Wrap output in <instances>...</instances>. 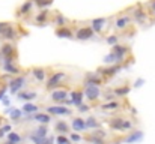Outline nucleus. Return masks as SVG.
<instances>
[{
  "label": "nucleus",
  "instance_id": "39",
  "mask_svg": "<svg viewBox=\"0 0 155 144\" xmlns=\"http://www.w3.org/2000/svg\"><path fill=\"white\" fill-rule=\"evenodd\" d=\"M146 6L149 8V12H151L152 15H155V0H149V2L146 3Z\"/></svg>",
  "mask_w": 155,
  "mask_h": 144
},
{
  "label": "nucleus",
  "instance_id": "34",
  "mask_svg": "<svg viewBox=\"0 0 155 144\" xmlns=\"http://www.w3.org/2000/svg\"><path fill=\"white\" fill-rule=\"evenodd\" d=\"M86 140H87L91 144H92V143H94V144H105V143H104V140L98 138V137H94V135H91V134L86 137Z\"/></svg>",
  "mask_w": 155,
  "mask_h": 144
},
{
  "label": "nucleus",
  "instance_id": "37",
  "mask_svg": "<svg viewBox=\"0 0 155 144\" xmlns=\"http://www.w3.org/2000/svg\"><path fill=\"white\" fill-rule=\"evenodd\" d=\"M9 131H11V125H5V126H2V128H0V138H3Z\"/></svg>",
  "mask_w": 155,
  "mask_h": 144
},
{
  "label": "nucleus",
  "instance_id": "40",
  "mask_svg": "<svg viewBox=\"0 0 155 144\" xmlns=\"http://www.w3.org/2000/svg\"><path fill=\"white\" fill-rule=\"evenodd\" d=\"M78 111H80V113L89 111V107H87V105H83V104H80V105H78Z\"/></svg>",
  "mask_w": 155,
  "mask_h": 144
},
{
  "label": "nucleus",
  "instance_id": "45",
  "mask_svg": "<svg viewBox=\"0 0 155 144\" xmlns=\"http://www.w3.org/2000/svg\"><path fill=\"white\" fill-rule=\"evenodd\" d=\"M5 26V23H0V30H2V27Z\"/></svg>",
  "mask_w": 155,
  "mask_h": 144
},
{
  "label": "nucleus",
  "instance_id": "4",
  "mask_svg": "<svg viewBox=\"0 0 155 144\" xmlns=\"http://www.w3.org/2000/svg\"><path fill=\"white\" fill-rule=\"evenodd\" d=\"M65 78H66V74H65V72H53V75L50 77V80H48V83H47V89H48V90L57 89Z\"/></svg>",
  "mask_w": 155,
  "mask_h": 144
},
{
  "label": "nucleus",
  "instance_id": "12",
  "mask_svg": "<svg viewBox=\"0 0 155 144\" xmlns=\"http://www.w3.org/2000/svg\"><path fill=\"white\" fill-rule=\"evenodd\" d=\"M66 96H68V90L66 89H54L51 92V101L54 102H65L66 101Z\"/></svg>",
  "mask_w": 155,
  "mask_h": 144
},
{
  "label": "nucleus",
  "instance_id": "33",
  "mask_svg": "<svg viewBox=\"0 0 155 144\" xmlns=\"http://www.w3.org/2000/svg\"><path fill=\"white\" fill-rule=\"evenodd\" d=\"M6 113H9L11 114V119L15 120V122H18L20 117H21V111L20 110H6Z\"/></svg>",
  "mask_w": 155,
  "mask_h": 144
},
{
  "label": "nucleus",
  "instance_id": "8",
  "mask_svg": "<svg viewBox=\"0 0 155 144\" xmlns=\"http://www.w3.org/2000/svg\"><path fill=\"white\" fill-rule=\"evenodd\" d=\"M94 36V30L91 27H80L75 33H74V38L80 39V41H87Z\"/></svg>",
  "mask_w": 155,
  "mask_h": 144
},
{
  "label": "nucleus",
  "instance_id": "18",
  "mask_svg": "<svg viewBox=\"0 0 155 144\" xmlns=\"http://www.w3.org/2000/svg\"><path fill=\"white\" fill-rule=\"evenodd\" d=\"M32 75L41 83V81H44L45 80V77H47V72H45V69L44 68H38V66H35V68H32Z\"/></svg>",
  "mask_w": 155,
  "mask_h": 144
},
{
  "label": "nucleus",
  "instance_id": "14",
  "mask_svg": "<svg viewBox=\"0 0 155 144\" xmlns=\"http://www.w3.org/2000/svg\"><path fill=\"white\" fill-rule=\"evenodd\" d=\"M143 138V132L142 131H133V132H130L122 141L127 144H131V143H136V141H140Z\"/></svg>",
  "mask_w": 155,
  "mask_h": 144
},
{
  "label": "nucleus",
  "instance_id": "22",
  "mask_svg": "<svg viewBox=\"0 0 155 144\" xmlns=\"http://www.w3.org/2000/svg\"><path fill=\"white\" fill-rule=\"evenodd\" d=\"M72 129H74L75 132H81V131H84V129H86L84 120H83V119H80V117L72 119Z\"/></svg>",
  "mask_w": 155,
  "mask_h": 144
},
{
  "label": "nucleus",
  "instance_id": "38",
  "mask_svg": "<svg viewBox=\"0 0 155 144\" xmlns=\"http://www.w3.org/2000/svg\"><path fill=\"white\" fill-rule=\"evenodd\" d=\"M117 39H119V38H117L116 35H111V36L107 38V44H110V45H116V44H117Z\"/></svg>",
  "mask_w": 155,
  "mask_h": 144
},
{
  "label": "nucleus",
  "instance_id": "9",
  "mask_svg": "<svg viewBox=\"0 0 155 144\" xmlns=\"http://www.w3.org/2000/svg\"><path fill=\"white\" fill-rule=\"evenodd\" d=\"M107 18H95L91 21V29L94 30V33H101L104 29H105V24H107Z\"/></svg>",
  "mask_w": 155,
  "mask_h": 144
},
{
  "label": "nucleus",
  "instance_id": "28",
  "mask_svg": "<svg viewBox=\"0 0 155 144\" xmlns=\"http://www.w3.org/2000/svg\"><path fill=\"white\" fill-rule=\"evenodd\" d=\"M18 99H24V101H32L36 98V92H18Z\"/></svg>",
  "mask_w": 155,
  "mask_h": 144
},
{
  "label": "nucleus",
  "instance_id": "19",
  "mask_svg": "<svg viewBox=\"0 0 155 144\" xmlns=\"http://www.w3.org/2000/svg\"><path fill=\"white\" fill-rule=\"evenodd\" d=\"M111 53L113 54H116L117 57H120L122 60H124V57H125V54L127 53H130V48L125 47V45H113V50H111Z\"/></svg>",
  "mask_w": 155,
  "mask_h": 144
},
{
  "label": "nucleus",
  "instance_id": "3",
  "mask_svg": "<svg viewBox=\"0 0 155 144\" xmlns=\"http://www.w3.org/2000/svg\"><path fill=\"white\" fill-rule=\"evenodd\" d=\"M0 54L2 57H5V62H14L15 56H17V50L12 44H3L2 48H0Z\"/></svg>",
  "mask_w": 155,
  "mask_h": 144
},
{
  "label": "nucleus",
  "instance_id": "44",
  "mask_svg": "<svg viewBox=\"0 0 155 144\" xmlns=\"http://www.w3.org/2000/svg\"><path fill=\"white\" fill-rule=\"evenodd\" d=\"M143 83H145V80H137V81H136V84H134V86H136V87H139V86H142V84H143Z\"/></svg>",
  "mask_w": 155,
  "mask_h": 144
},
{
  "label": "nucleus",
  "instance_id": "35",
  "mask_svg": "<svg viewBox=\"0 0 155 144\" xmlns=\"http://www.w3.org/2000/svg\"><path fill=\"white\" fill-rule=\"evenodd\" d=\"M56 143L57 144H72V141L68 140V138L63 137V135H57V137H56Z\"/></svg>",
  "mask_w": 155,
  "mask_h": 144
},
{
  "label": "nucleus",
  "instance_id": "31",
  "mask_svg": "<svg viewBox=\"0 0 155 144\" xmlns=\"http://www.w3.org/2000/svg\"><path fill=\"white\" fill-rule=\"evenodd\" d=\"M23 111L27 113V114H30V113H36V111H38V107H36L35 104H32V102H27V104H24Z\"/></svg>",
  "mask_w": 155,
  "mask_h": 144
},
{
  "label": "nucleus",
  "instance_id": "41",
  "mask_svg": "<svg viewBox=\"0 0 155 144\" xmlns=\"http://www.w3.org/2000/svg\"><path fill=\"white\" fill-rule=\"evenodd\" d=\"M71 140L77 143V141H81V137H80V135H77V134H71Z\"/></svg>",
  "mask_w": 155,
  "mask_h": 144
},
{
  "label": "nucleus",
  "instance_id": "42",
  "mask_svg": "<svg viewBox=\"0 0 155 144\" xmlns=\"http://www.w3.org/2000/svg\"><path fill=\"white\" fill-rule=\"evenodd\" d=\"M53 141H54V140L50 137V138H44V140H42L39 144H53Z\"/></svg>",
  "mask_w": 155,
  "mask_h": 144
},
{
  "label": "nucleus",
  "instance_id": "16",
  "mask_svg": "<svg viewBox=\"0 0 155 144\" xmlns=\"http://www.w3.org/2000/svg\"><path fill=\"white\" fill-rule=\"evenodd\" d=\"M56 36H59V38H68V39H72V38H74V33H72V30H71V29H68V27L65 26V27H57V29H56Z\"/></svg>",
  "mask_w": 155,
  "mask_h": 144
},
{
  "label": "nucleus",
  "instance_id": "36",
  "mask_svg": "<svg viewBox=\"0 0 155 144\" xmlns=\"http://www.w3.org/2000/svg\"><path fill=\"white\" fill-rule=\"evenodd\" d=\"M32 2H33V5H38L39 8H44V6L51 5L53 0H32Z\"/></svg>",
  "mask_w": 155,
  "mask_h": 144
},
{
  "label": "nucleus",
  "instance_id": "11",
  "mask_svg": "<svg viewBox=\"0 0 155 144\" xmlns=\"http://www.w3.org/2000/svg\"><path fill=\"white\" fill-rule=\"evenodd\" d=\"M98 86L103 84V77L98 74V72H94V74H87L86 75V80H84V86Z\"/></svg>",
  "mask_w": 155,
  "mask_h": 144
},
{
  "label": "nucleus",
  "instance_id": "25",
  "mask_svg": "<svg viewBox=\"0 0 155 144\" xmlns=\"http://www.w3.org/2000/svg\"><path fill=\"white\" fill-rule=\"evenodd\" d=\"M68 18L66 17H63L62 14H59V12H56V17H54V24L57 26V27H65V24H68Z\"/></svg>",
  "mask_w": 155,
  "mask_h": 144
},
{
  "label": "nucleus",
  "instance_id": "26",
  "mask_svg": "<svg viewBox=\"0 0 155 144\" xmlns=\"http://www.w3.org/2000/svg\"><path fill=\"white\" fill-rule=\"evenodd\" d=\"M3 69H5L6 72H9V74H14V75H17V74L20 72V69L14 65V62H5Z\"/></svg>",
  "mask_w": 155,
  "mask_h": 144
},
{
  "label": "nucleus",
  "instance_id": "27",
  "mask_svg": "<svg viewBox=\"0 0 155 144\" xmlns=\"http://www.w3.org/2000/svg\"><path fill=\"white\" fill-rule=\"evenodd\" d=\"M33 119L38 120L39 123H42V125H47V123L51 122V116H50V114H39V113H36V114L33 116Z\"/></svg>",
  "mask_w": 155,
  "mask_h": 144
},
{
  "label": "nucleus",
  "instance_id": "23",
  "mask_svg": "<svg viewBox=\"0 0 155 144\" xmlns=\"http://www.w3.org/2000/svg\"><path fill=\"white\" fill-rule=\"evenodd\" d=\"M84 125H86V129L89 128V129H100L101 128V122H98L95 117H89L87 120H84Z\"/></svg>",
  "mask_w": 155,
  "mask_h": 144
},
{
  "label": "nucleus",
  "instance_id": "2",
  "mask_svg": "<svg viewBox=\"0 0 155 144\" xmlns=\"http://www.w3.org/2000/svg\"><path fill=\"white\" fill-rule=\"evenodd\" d=\"M133 17H134V20H136L139 24H146V23H148V20H149L148 12L142 8V5H140V3H137V5H136V8H133Z\"/></svg>",
  "mask_w": 155,
  "mask_h": 144
},
{
  "label": "nucleus",
  "instance_id": "13",
  "mask_svg": "<svg viewBox=\"0 0 155 144\" xmlns=\"http://www.w3.org/2000/svg\"><path fill=\"white\" fill-rule=\"evenodd\" d=\"M24 83H26L24 77H17V78L11 80V81H9V89H11V92H12V93H17V92L24 86Z\"/></svg>",
  "mask_w": 155,
  "mask_h": 144
},
{
  "label": "nucleus",
  "instance_id": "47",
  "mask_svg": "<svg viewBox=\"0 0 155 144\" xmlns=\"http://www.w3.org/2000/svg\"><path fill=\"white\" fill-rule=\"evenodd\" d=\"M5 144H11V143H9V141H6V143H5Z\"/></svg>",
  "mask_w": 155,
  "mask_h": 144
},
{
  "label": "nucleus",
  "instance_id": "30",
  "mask_svg": "<svg viewBox=\"0 0 155 144\" xmlns=\"http://www.w3.org/2000/svg\"><path fill=\"white\" fill-rule=\"evenodd\" d=\"M8 141L11 144H20L21 143V137L17 132H9L8 134Z\"/></svg>",
  "mask_w": 155,
  "mask_h": 144
},
{
  "label": "nucleus",
  "instance_id": "43",
  "mask_svg": "<svg viewBox=\"0 0 155 144\" xmlns=\"http://www.w3.org/2000/svg\"><path fill=\"white\" fill-rule=\"evenodd\" d=\"M5 92H6V86H2L0 87V101L5 98Z\"/></svg>",
  "mask_w": 155,
  "mask_h": 144
},
{
  "label": "nucleus",
  "instance_id": "29",
  "mask_svg": "<svg viewBox=\"0 0 155 144\" xmlns=\"http://www.w3.org/2000/svg\"><path fill=\"white\" fill-rule=\"evenodd\" d=\"M48 11H42V12H39L38 14V17H36V23L39 24V26H42L44 23H47L48 21Z\"/></svg>",
  "mask_w": 155,
  "mask_h": 144
},
{
  "label": "nucleus",
  "instance_id": "17",
  "mask_svg": "<svg viewBox=\"0 0 155 144\" xmlns=\"http://www.w3.org/2000/svg\"><path fill=\"white\" fill-rule=\"evenodd\" d=\"M104 63H107V65H122V59L120 57H117L116 54H113V53H110V54H107L105 57L103 59Z\"/></svg>",
  "mask_w": 155,
  "mask_h": 144
},
{
  "label": "nucleus",
  "instance_id": "20",
  "mask_svg": "<svg viewBox=\"0 0 155 144\" xmlns=\"http://www.w3.org/2000/svg\"><path fill=\"white\" fill-rule=\"evenodd\" d=\"M120 107H122V104L119 101H110V102L101 105V110L103 111H114V110H119Z\"/></svg>",
  "mask_w": 155,
  "mask_h": 144
},
{
  "label": "nucleus",
  "instance_id": "7",
  "mask_svg": "<svg viewBox=\"0 0 155 144\" xmlns=\"http://www.w3.org/2000/svg\"><path fill=\"white\" fill-rule=\"evenodd\" d=\"M47 114H56V116H71L72 111L66 107H62V105H51V107H47Z\"/></svg>",
  "mask_w": 155,
  "mask_h": 144
},
{
  "label": "nucleus",
  "instance_id": "5",
  "mask_svg": "<svg viewBox=\"0 0 155 144\" xmlns=\"http://www.w3.org/2000/svg\"><path fill=\"white\" fill-rule=\"evenodd\" d=\"M83 95L86 96L89 101H92V102H95L97 99H100V96H101V89L98 87V86H86V89H84V92H83Z\"/></svg>",
  "mask_w": 155,
  "mask_h": 144
},
{
  "label": "nucleus",
  "instance_id": "32",
  "mask_svg": "<svg viewBox=\"0 0 155 144\" xmlns=\"http://www.w3.org/2000/svg\"><path fill=\"white\" fill-rule=\"evenodd\" d=\"M128 92H130V87H128V86H124V87H116V89L113 90L114 96H124V95H127Z\"/></svg>",
  "mask_w": 155,
  "mask_h": 144
},
{
  "label": "nucleus",
  "instance_id": "24",
  "mask_svg": "<svg viewBox=\"0 0 155 144\" xmlns=\"http://www.w3.org/2000/svg\"><path fill=\"white\" fill-rule=\"evenodd\" d=\"M81 102H83V92L81 90H75V92L71 93V104L78 107Z\"/></svg>",
  "mask_w": 155,
  "mask_h": 144
},
{
  "label": "nucleus",
  "instance_id": "1",
  "mask_svg": "<svg viewBox=\"0 0 155 144\" xmlns=\"http://www.w3.org/2000/svg\"><path fill=\"white\" fill-rule=\"evenodd\" d=\"M110 128L113 131H130L133 129V122H130L128 119H124V117H114L108 122Z\"/></svg>",
  "mask_w": 155,
  "mask_h": 144
},
{
  "label": "nucleus",
  "instance_id": "10",
  "mask_svg": "<svg viewBox=\"0 0 155 144\" xmlns=\"http://www.w3.org/2000/svg\"><path fill=\"white\" fill-rule=\"evenodd\" d=\"M131 24V17L130 15H122V17H117L116 21H114V29L116 30H124L127 27H130Z\"/></svg>",
  "mask_w": 155,
  "mask_h": 144
},
{
  "label": "nucleus",
  "instance_id": "15",
  "mask_svg": "<svg viewBox=\"0 0 155 144\" xmlns=\"http://www.w3.org/2000/svg\"><path fill=\"white\" fill-rule=\"evenodd\" d=\"M32 6H33V2H32V0L24 2V3L18 8V11H17V17H24V15H27L29 12H32Z\"/></svg>",
  "mask_w": 155,
  "mask_h": 144
},
{
  "label": "nucleus",
  "instance_id": "48",
  "mask_svg": "<svg viewBox=\"0 0 155 144\" xmlns=\"http://www.w3.org/2000/svg\"><path fill=\"white\" fill-rule=\"evenodd\" d=\"M0 59H2V54H0Z\"/></svg>",
  "mask_w": 155,
  "mask_h": 144
},
{
  "label": "nucleus",
  "instance_id": "6",
  "mask_svg": "<svg viewBox=\"0 0 155 144\" xmlns=\"http://www.w3.org/2000/svg\"><path fill=\"white\" fill-rule=\"evenodd\" d=\"M0 38L8 39V41H11V39H15V38H17V32H15V29L12 27V24H11V23H5V26H3V27H2V30H0Z\"/></svg>",
  "mask_w": 155,
  "mask_h": 144
},
{
  "label": "nucleus",
  "instance_id": "46",
  "mask_svg": "<svg viewBox=\"0 0 155 144\" xmlns=\"http://www.w3.org/2000/svg\"><path fill=\"white\" fill-rule=\"evenodd\" d=\"M2 120H3V117H2V116H0V126H2Z\"/></svg>",
  "mask_w": 155,
  "mask_h": 144
},
{
  "label": "nucleus",
  "instance_id": "21",
  "mask_svg": "<svg viewBox=\"0 0 155 144\" xmlns=\"http://www.w3.org/2000/svg\"><path fill=\"white\" fill-rule=\"evenodd\" d=\"M54 131L63 135V134H68V132H69V126H68L66 122L59 120V122H56V125H54Z\"/></svg>",
  "mask_w": 155,
  "mask_h": 144
}]
</instances>
